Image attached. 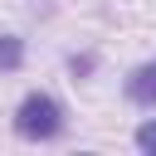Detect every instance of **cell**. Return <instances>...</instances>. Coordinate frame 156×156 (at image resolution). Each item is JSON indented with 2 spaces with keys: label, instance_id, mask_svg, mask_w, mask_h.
<instances>
[{
  "label": "cell",
  "instance_id": "6da1fadb",
  "mask_svg": "<svg viewBox=\"0 0 156 156\" xmlns=\"http://www.w3.org/2000/svg\"><path fill=\"white\" fill-rule=\"evenodd\" d=\"M15 127H20V136H29V141H49V136L63 132V112H58V102H54L49 93H29V98L20 102V112H15Z\"/></svg>",
  "mask_w": 156,
  "mask_h": 156
},
{
  "label": "cell",
  "instance_id": "7a4b0ae2",
  "mask_svg": "<svg viewBox=\"0 0 156 156\" xmlns=\"http://www.w3.org/2000/svg\"><path fill=\"white\" fill-rule=\"evenodd\" d=\"M127 93H132V102L151 107V102H156V63H151V68H136L132 83H127Z\"/></svg>",
  "mask_w": 156,
  "mask_h": 156
},
{
  "label": "cell",
  "instance_id": "3957f363",
  "mask_svg": "<svg viewBox=\"0 0 156 156\" xmlns=\"http://www.w3.org/2000/svg\"><path fill=\"white\" fill-rule=\"evenodd\" d=\"M20 58H24V49H20V39H10V34H0V68H20Z\"/></svg>",
  "mask_w": 156,
  "mask_h": 156
},
{
  "label": "cell",
  "instance_id": "277c9868",
  "mask_svg": "<svg viewBox=\"0 0 156 156\" xmlns=\"http://www.w3.org/2000/svg\"><path fill=\"white\" fill-rule=\"evenodd\" d=\"M136 146L141 151H156V122H141L136 127Z\"/></svg>",
  "mask_w": 156,
  "mask_h": 156
}]
</instances>
